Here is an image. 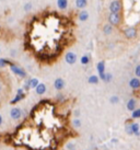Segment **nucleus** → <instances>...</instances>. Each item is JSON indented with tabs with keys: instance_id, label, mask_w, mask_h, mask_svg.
<instances>
[{
	"instance_id": "nucleus-1",
	"label": "nucleus",
	"mask_w": 140,
	"mask_h": 150,
	"mask_svg": "<svg viewBox=\"0 0 140 150\" xmlns=\"http://www.w3.org/2000/svg\"><path fill=\"white\" fill-rule=\"evenodd\" d=\"M108 24H111L112 26H119L123 22V17L122 13H108Z\"/></svg>"
},
{
	"instance_id": "nucleus-2",
	"label": "nucleus",
	"mask_w": 140,
	"mask_h": 150,
	"mask_svg": "<svg viewBox=\"0 0 140 150\" xmlns=\"http://www.w3.org/2000/svg\"><path fill=\"white\" fill-rule=\"evenodd\" d=\"M9 67H10V69H11V71H12L14 75L22 78V79H25V78L28 77V72H26L22 67L18 66V65H16V64H13V63L10 64Z\"/></svg>"
},
{
	"instance_id": "nucleus-3",
	"label": "nucleus",
	"mask_w": 140,
	"mask_h": 150,
	"mask_svg": "<svg viewBox=\"0 0 140 150\" xmlns=\"http://www.w3.org/2000/svg\"><path fill=\"white\" fill-rule=\"evenodd\" d=\"M123 4L120 0H113L110 4V13H122Z\"/></svg>"
},
{
	"instance_id": "nucleus-4",
	"label": "nucleus",
	"mask_w": 140,
	"mask_h": 150,
	"mask_svg": "<svg viewBox=\"0 0 140 150\" xmlns=\"http://www.w3.org/2000/svg\"><path fill=\"white\" fill-rule=\"evenodd\" d=\"M137 35H138V31L134 26L127 28V29H125V31H124V36L127 38V40H134V38H137Z\"/></svg>"
},
{
	"instance_id": "nucleus-5",
	"label": "nucleus",
	"mask_w": 140,
	"mask_h": 150,
	"mask_svg": "<svg viewBox=\"0 0 140 150\" xmlns=\"http://www.w3.org/2000/svg\"><path fill=\"white\" fill-rule=\"evenodd\" d=\"M23 116V111L20 108H12L10 111V117L14 121H19Z\"/></svg>"
},
{
	"instance_id": "nucleus-6",
	"label": "nucleus",
	"mask_w": 140,
	"mask_h": 150,
	"mask_svg": "<svg viewBox=\"0 0 140 150\" xmlns=\"http://www.w3.org/2000/svg\"><path fill=\"white\" fill-rule=\"evenodd\" d=\"M65 60L68 65H74L77 62V55L74 52H68L65 55Z\"/></svg>"
},
{
	"instance_id": "nucleus-7",
	"label": "nucleus",
	"mask_w": 140,
	"mask_h": 150,
	"mask_svg": "<svg viewBox=\"0 0 140 150\" xmlns=\"http://www.w3.org/2000/svg\"><path fill=\"white\" fill-rule=\"evenodd\" d=\"M66 87V82L62 78H57L54 81V88L57 90V91H62L64 90V88Z\"/></svg>"
},
{
	"instance_id": "nucleus-8",
	"label": "nucleus",
	"mask_w": 140,
	"mask_h": 150,
	"mask_svg": "<svg viewBox=\"0 0 140 150\" xmlns=\"http://www.w3.org/2000/svg\"><path fill=\"white\" fill-rule=\"evenodd\" d=\"M128 84H129V87L132 88V90H139L140 89V79L139 78H136V77H134V78H132V79L129 80V82H128Z\"/></svg>"
},
{
	"instance_id": "nucleus-9",
	"label": "nucleus",
	"mask_w": 140,
	"mask_h": 150,
	"mask_svg": "<svg viewBox=\"0 0 140 150\" xmlns=\"http://www.w3.org/2000/svg\"><path fill=\"white\" fill-rule=\"evenodd\" d=\"M130 127L132 130V136L140 137V125L137 122H130Z\"/></svg>"
},
{
	"instance_id": "nucleus-10",
	"label": "nucleus",
	"mask_w": 140,
	"mask_h": 150,
	"mask_svg": "<svg viewBox=\"0 0 140 150\" xmlns=\"http://www.w3.org/2000/svg\"><path fill=\"white\" fill-rule=\"evenodd\" d=\"M126 108H127V110L128 111H130V112L135 111V110L137 108V100L136 99H134V98L129 99L127 102V104H126Z\"/></svg>"
},
{
	"instance_id": "nucleus-11",
	"label": "nucleus",
	"mask_w": 140,
	"mask_h": 150,
	"mask_svg": "<svg viewBox=\"0 0 140 150\" xmlns=\"http://www.w3.org/2000/svg\"><path fill=\"white\" fill-rule=\"evenodd\" d=\"M89 17H90V14H89V12H88L86 9H84V10H81L78 14L79 21H81V22L88 21V20H89Z\"/></svg>"
},
{
	"instance_id": "nucleus-12",
	"label": "nucleus",
	"mask_w": 140,
	"mask_h": 150,
	"mask_svg": "<svg viewBox=\"0 0 140 150\" xmlns=\"http://www.w3.org/2000/svg\"><path fill=\"white\" fill-rule=\"evenodd\" d=\"M46 90H47L46 86L44 83H42V82H40V84L35 88V92H36V94H38V96H43V94H45Z\"/></svg>"
},
{
	"instance_id": "nucleus-13",
	"label": "nucleus",
	"mask_w": 140,
	"mask_h": 150,
	"mask_svg": "<svg viewBox=\"0 0 140 150\" xmlns=\"http://www.w3.org/2000/svg\"><path fill=\"white\" fill-rule=\"evenodd\" d=\"M24 98H25V93H17L16 96L10 101V104H17V103H19V102H21V101L23 100Z\"/></svg>"
},
{
	"instance_id": "nucleus-14",
	"label": "nucleus",
	"mask_w": 140,
	"mask_h": 150,
	"mask_svg": "<svg viewBox=\"0 0 140 150\" xmlns=\"http://www.w3.org/2000/svg\"><path fill=\"white\" fill-rule=\"evenodd\" d=\"M102 31H103L104 35H106V36H108V35H111V34H113V31H114V26H112L111 24H108V23H106V24L103 26V29H102Z\"/></svg>"
},
{
	"instance_id": "nucleus-15",
	"label": "nucleus",
	"mask_w": 140,
	"mask_h": 150,
	"mask_svg": "<svg viewBox=\"0 0 140 150\" xmlns=\"http://www.w3.org/2000/svg\"><path fill=\"white\" fill-rule=\"evenodd\" d=\"M96 70L99 72V75H102L104 72H106L105 71V62L104 60H101V62L98 63V65H96Z\"/></svg>"
},
{
	"instance_id": "nucleus-16",
	"label": "nucleus",
	"mask_w": 140,
	"mask_h": 150,
	"mask_svg": "<svg viewBox=\"0 0 140 150\" xmlns=\"http://www.w3.org/2000/svg\"><path fill=\"white\" fill-rule=\"evenodd\" d=\"M88 6V0H76V7L78 9L84 10Z\"/></svg>"
},
{
	"instance_id": "nucleus-17",
	"label": "nucleus",
	"mask_w": 140,
	"mask_h": 150,
	"mask_svg": "<svg viewBox=\"0 0 140 150\" xmlns=\"http://www.w3.org/2000/svg\"><path fill=\"white\" fill-rule=\"evenodd\" d=\"M28 82H29L30 89H35L40 84V80L37 79V78H31V79L28 80Z\"/></svg>"
},
{
	"instance_id": "nucleus-18",
	"label": "nucleus",
	"mask_w": 140,
	"mask_h": 150,
	"mask_svg": "<svg viewBox=\"0 0 140 150\" xmlns=\"http://www.w3.org/2000/svg\"><path fill=\"white\" fill-rule=\"evenodd\" d=\"M57 7L60 10H66L68 8V0H57Z\"/></svg>"
},
{
	"instance_id": "nucleus-19",
	"label": "nucleus",
	"mask_w": 140,
	"mask_h": 150,
	"mask_svg": "<svg viewBox=\"0 0 140 150\" xmlns=\"http://www.w3.org/2000/svg\"><path fill=\"white\" fill-rule=\"evenodd\" d=\"M88 82H89L90 84H98L100 82L99 76H95V75L90 76V77L88 78Z\"/></svg>"
},
{
	"instance_id": "nucleus-20",
	"label": "nucleus",
	"mask_w": 140,
	"mask_h": 150,
	"mask_svg": "<svg viewBox=\"0 0 140 150\" xmlns=\"http://www.w3.org/2000/svg\"><path fill=\"white\" fill-rule=\"evenodd\" d=\"M91 62V57L89 56L88 54L83 55L82 57H81V59H80V63L82 64L83 66H87V65H89Z\"/></svg>"
},
{
	"instance_id": "nucleus-21",
	"label": "nucleus",
	"mask_w": 140,
	"mask_h": 150,
	"mask_svg": "<svg viewBox=\"0 0 140 150\" xmlns=\"http://www.w3.org/2000/svg\"><path fill=\"white\" fill-rule=\"evenodd\" d=\"M71 125H72L74 128H80L81 125H82V123L80 121V118H74L72 122H71Z\"/></svg>"
},
{
	"instance_id": "nucleus-22",
	"label": "nucleus",
	"mask_w": 140,
	"mask_h": 150,
	"mask_svg": "<svg viewBox=\"0 0 140 150\" xmlns=\"http://www.w3.org/2000/svg\"><path fill=\"white\" fill-rule=\"evenodd\" d=\"M125 132H126L127 135L132 136V127H130V121H126V124H125Z\"/></svg>"
},
{
	"instance_id": "nucleus-23",
	"label": "nucleus",
	"mask_w": 140,
	"mask_h": 150,
	"mask_svg": "<svg viewBox=\"0 0 140 150\" xmlns=\"http://www.w3.org/2000/svg\"><path fill=\"white\" fill-rule=\"evenodd\" d=\"M119 101H120V99H119V96H112L111 98H110V103L113 104V105L118 104V103H119Z\"/></svg>"
},
{
	"instance_id": "nucleus-24",
	"label": "nucleus",
	"mask_w": 140,
	"mask_h": 150,
	"mask_svg": "<svg viewBox=\"0 0 140 150\" xmlns=\"http://www.w3.org/2000/svg\"><path fill=\"white\" fill-rule=\"evenodd\" d=\"M132 120H140V108H136L135 111L132 112Z\"/></svg>"
},
{
	"instance_id": "nucleus-25",
	"label": "nucleus",
	"mask_w": 140,
	"mask_h": 150,
	"mask_svg": "<svg viewBox=\"0 0 140 150\" xmlns=\"http://www.w3.org/2000/svg\"><path fill=\"white\" fill-rule=\"evenodd\" d=\"M112 79H113V75H112L111 72H105L103 82H105V83H108V82H111V81H112Z\"/></svg>"
},
{
	"instance_id": "nucleus-26",
	"label": "nucleus",
	"mask_w": 140,
	"mask_h": 150,
	"mask_svg": "<svg viewBox=\"0 0 140 150\" xmlns=\"http://www.w3.org/2000/svg\"><path fill=\"white\" fill-rule=\"evenodd\" d=\"M11 62L8 60V59H4V58H0V68H4L6 66H10Z\"/></svg>"
},
{
	"instance_id": "nucleus-27",
	"label": "nucleus",
	"mask_w": 140,
	"mask_h": 150,
	"mask_svg": "<svg viewBox=\"0 0 140 150\" xmlns=\"http://www.w3.org/2000/svg\"><path fill=\"white\" fill-rule=\"evenodd\" d=\"M66 149L67 150H76L77 149V145L74 142H69L66 144Z\"/></svg>"
},
{
	"instance_id": "nucleus-28",
	"label": "nucleus",
	"mask_w": 140,
	"mask_h": 150,
	"mask_svg": "<svg viewBox=\"0 0 140 150\" xmlns=\"http://www.w3.org/2000/svg\"><path fill=\"white\" fill-rule=\"evenodd\" d=\"M32 8H33V4H32V2H26V4L23 6V9H24L25 12H29V11H31V10H32Z\"/></svg>"
},
{
	"instance_id": "nucleus-29",
	"label": "nucleus",
	"mask_w": 140,
	"mask_h": 150,
	"mask_svg": "<svg viewBox=\"0 0 140 150\" xmlns=\"http://www.w3.org/2000/svg\"><path fill=\"white\" fill-rule=\"evenodd\" d=\"M135 75H136V78H140V65H137L135 68Z\"/></svg>"
},
{
	"instance_id": "nucleus-30",
	"label": "nucleus",
	"mask_w": 140,
	"mask_h": 150,
	"mask_svg": "<svg viewBox=\"0 0 140 150\" xmlns=\"http://www.w3.org/2000/svg\"><path fill=\"white\" fill-rule=\"evenodd\" d=\"M65 99V96H64V94H62V93H58L57 96H56V100L57 101H62Z\"/></svg>"
},
{
	"instance_id": "nucleus-31",
	"label": "nucleus",
	"mask_w": 140,
	"mask_h": 150,
	"mask_svg": "<svg viewBox=\"0 0 140 150\" xmlns=\"http://www.w3.org/2000/svg\"><path fill=\"white\" fill-rule=\"evenodd\" d=\"M2 123H4V117H2V115L0 114V126L2 125Z\"/></svg>"
},
{
	"instance_id": "nucleus-32",
	"label": "nucleus",
	"mask_w": 140,
	"mask_h": 150,
	"mask_svg": "<svg viewBox=\"0 0 140 150\" xmlns=\"http://www.w3.org/2000/svg\"><path fill=\"white\" fill-rule=\"evenodd\" d=\"M111 142H113V144H117V142H118V140H117V139H116V138H113V139H112Z\"/></svg>"
},
{
	"instance_id": "nucleus-33",
	"label": "nucleus",
	"mask_w": 140,
	"mask_h": 150,
	"mask_svg": "<svg viewBox=\"0 0 140 150\" xmlns=\"http://www.w3.org/2000/svg\"><path fill=\"white\" fill-rule=\"evenodd\" d=\"M1 91H2V84L0 83V92H1Z\"/></svg>"
},
{
	"instance_id": "nucleus-34",
	"label": "nucleus",
	"mask_w": 140,
	"mask_h": 150,
	"mask_svg": "<svg viewBox=\"0 0 140 150\" xmlns=\"http://www.w3.org/2000/svg\"><path fill=\"white\" fill-rule=\"evenodd\" d=\"M0 52H1V50H0Z\"/></svg>"
}]
</instances>
